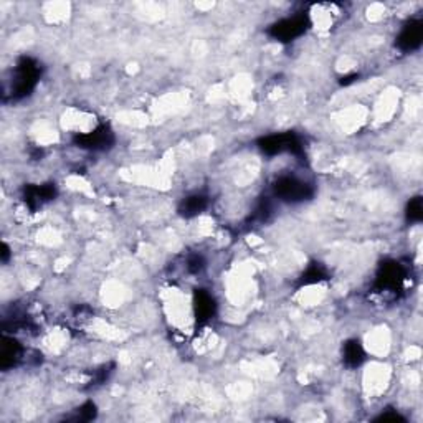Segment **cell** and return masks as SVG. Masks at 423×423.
<instances>
[{"instance_id": "1", "label": "cell", "mask_w": 423, "mask_h": 423, "mask_svg": "<svg viewBox=\"0 0 423 423\" xmlns=\"http://www.w3.org/2000/svg\"><path fill=\"white\" fill-rule=\"evenodd\" d=\"M42 63L32 57H21L12 71L10 81L3 88V96H10L12 101L30 96L42 78Z\"/></svg>"}, {"instance_id": "2", "label": "cell", "mask_w": 423, "mask_h": 423, "mask_svg": "<svg viewBox=\"0 0 423 423\" xmlns=\"http://www.w3.org/2000/svg\"><path fill=\"white\" fill-rule=\"evenodd\" d=\"M407 278H408V270L407 266L402 265V263L395 260L383 261L382 265L379 266L372 291L375 295L395 300V297H399L400 293L404 291Z\"/></svg>"}, {"instance_id": "3", "label": "cell", "mask_w": 423, "mask_h": 423, "mask_svg": "<svg viewBox=\"0 0 423 423\" xmlns=\"http://www.w3.org/2000/svg\"><path fill=\"white\" fill-rule=\"evenodd\" d=\"M273 196L286 204H301L313 198L314 187L300 177L284 174L273 182Z\"/></svg>"}, {"instance_id": "4", "label": "cell", "mask_w": 423, "mask_h": 423, "mask_svg": "<svg viewBox=\"0 0 423 423\" xmlns=\"http://www.w3.org/2000/svg\"><path fill=\"white\" fill-rule=\"evenodd\" d=\"M311 27V19L308 14H296L293 17H286L275 21L273 25H270V28L266 30V33L273 38L276 42L282 43H289L295 42L296 38L303 37L308 28Z\"/></svg>"}, {"instance_id": "5", "label": "cell", "mask_w": 423, "mask_h": 423, "mask_svg": "<svg viewBox=\"0 0 423 423\" xmlns=\"http://www.w3.org/2000/svg\"><path fill=\"white\" fill-rule=\"evenodd\" d=\"M258 148L261 153L266 155H276L289 153L296 157H303L304 155V146L301 142L300 136H296L295 132H283V135H271L266 137H261L258 141Z\"/></svg>"}, {"instance_id": "6", "label": "cell", "mask_w": 423, "mask_h": 423, "mask_svg": "<svg viewBox=\"0 0 423 423\" xmlns=\"http://www.w3.org/2000/svg\"><path fill=\"white\" fill-rule=\"evenodd\" d=\"M116 137L110 124H99L89 132H78L73 136V144L80 149L93 150V153H103L113 148Z\"/></svg>"}, {"instance_id": "7", "label": "cell", "mask_w": 423, "mask_h": 423, "mask_svg": "<svg viewBox=\"0 0 423 423\" xmlns=\"http://www.w3.org/2000/svg\"><path fill=\"white\" fill-rule=\"evenodd\" d=\"M422 42H423V20L422 17H415V19H410L407 24L404 25V28L400 30L395 45L400 51L408 53V51H415L420 49Z\"/></svg>"}, {"instance_id": "8", "label": "cell", "mask_w": 423, "mask_h": 423, "mask_svg": "<svg viewBox=\"0 0 423 423\" xmlns=\"http://www.w3.org/2000/svg\"><path fill=\"white\" fill-rule=\"evenodd\" d=\"M55 197H57V187H55V184L27 185V187L24 189V202L32 212L42 209L43 205L55 200Z\"/></svg>"}, {"instance_id": "9", "label": "cell", "mask_w": 423, "mask_h": 423, "mask_svg": "<svg viewBox=\"0 0 423 423\" xmlns=\"http://www.w3.org/2000/svg\"><path fill=\"white\" fill-rule=\"evenodd\" d=\"M217 313V301L205 289H197L193 295V314L198 326H204L210 319H214Z\"/></svg>"}, {"instance_id": "10", "label": "cell", "mask_w": 423, "mask_h": 423, "mask_svg": "<svg viewBox=\"0 0 423 423\" xmlns=\"http://www.w3.org/2000/svg\"><path fill=\"white\" fill-rule=\"evenodd\" d=\"M25 357V349L15 338L3 336L2 347H0V365L2 370H8L12 367L19 365Z\"/></svg>"}, {"instance_id": "11", "label": "cell", "mask_w": 423, "mask_h": 423, "mask_svg": "<svg viewBox=\"0 0 423 423\" xmlns=\"http://www.w3.org/2000/svg\"><path fill=\"white\" fill-rule=\"evenodd\" d=\"M207 207H209V198L207 196H202V193H192V196L185 197L182 202L179 204V212L180 217L184 218H193L197 215H200L202 212H205Z\"/></svg>"}, {"instance_id": "12", "label": "cell", "mask_w": 423, "mask_h": 423, "mask_svg": "<svg viewBox=\"0 0 423 423\" xmlns=\"http://www.w3.org/2000/svg\"><path fill=\"white\" fill-rule=\"evenodd\" d=\"M343 359L344 364L351 369H356V367H361L365 361V351L362 347L359 339H349L346 340L343 347Z\"/></svg>"}, {"instance_id": "13", "label": "cell", "mask_w": 423, "mask_h": 423, "mask_svg": "<svg viewBox=\"0 0 423 423\" xmlns=\"http://www.w3.org/2000/svg\"><path fill=\"white\" fill-rule=\"evenodd\" d=\"M325 279H327V271L325 266H322L321 263H313V265H309L304 273L301 275L300 284L301 286H308V284L321 283L325 282Z\"/></svg>"}, {"instance_id": "14", "label": "cell", "mask_w": 423, "mask_h": 423, "mask_svg": "<svg viewBox=\"0 0 423 423\" xmlns=\"http://www.w3.org/2000/svg\"><path fill=\"white\" fill-rule=\"evenodd\" d=\"M271 214H273V205H271L270 198L265 197V198H261L260 202H258L257 209H254L250 220H252L253 225H261V223L268 222Z\"/></svg>"}, {"instance_id": "15", "label": "cell", "mask_w": 423, "mask_h": 423, "mask_svg": "<svg viewBox=\"0 0 423 423\" xmlns=\"http://www.w3.org/2000/svg\"><path fill=\"white\" fill-rule=\"evenodd\" d=\"M96 415H98L96 405H94L93 402H85L83 405H80V407H78L75 412H73L71 415L67 418V420L83 423V422L94 420V418H96Z\"/></svg>"}, {"instance_id": "16", "label": "cell", "mask_w": 423, "mask_h": 423, "mask_svg": "<svg viewBox=\"0 0 423 423\" xmlns=\"http://www.w3.org/2000/svg\"><path fill=\"white\" fill-rule=\"evenodd\" d=\"M407 222L408 223H420L423 220V200L422 197H413L410 198L407 205Z\"/></svg>"}, {"instance_id": "17", "label": "cell", "mask_w": 423, "mask_h": 423, "mask_svg": "<svg viewBox=\"0 0 423 423\" xmlns=\"http://www.w3.org/2000/svg\"><path fill=\"white\" fill-rule=\"evenodd\" d=\"M114 372V364H105L101 365L99 369L94 372V377L92 379V382H89V387H99L103 386L107 379L111 377V374Z\"/></svg>"}, {"instance_id": "18", "label": "cell", "mask_w": 423, "mask_h": 423, "mask_svg": "<svg viewBox=\"0 0 423 423\" xmlns=\"http://www.w3.org/2000/svg\"><path fill=\"white\" fill-rule=\"evenodd\" d=\"M185 268H187L189 275H200L202 271L205 270L204 257L198 253L191 254V257L187 258V261H185Z\"/></svg>"}, {"instance_id": "19", "label": "cell", "mask_w": 423, "mask_h": 423, "mask_svg": "<svg viewBox=\"0 0 423 423\" xmlns=\"http://www.w3.org/2000/svg\"><path fill=\"white\" fill-rule=\"evenodd\" d=\"M377 422H405V417L400 415L399 412H392V410H387L375 418Z\"/></svg>"}, {"instance_id": "20", "label": "cell", "mask_w": 423, "mask_h": 423, "mask_svg": "<svg viewBox=\"0 0 423 423\" xmlns=\"http://www.w3.org/2000/svg\"><path fill=\"white\" fill-rule=\"evenodd\" d=\"M8 260V247L7 245H3V252H2V261L6 263Z\"/></svg>"}]
</instances>
